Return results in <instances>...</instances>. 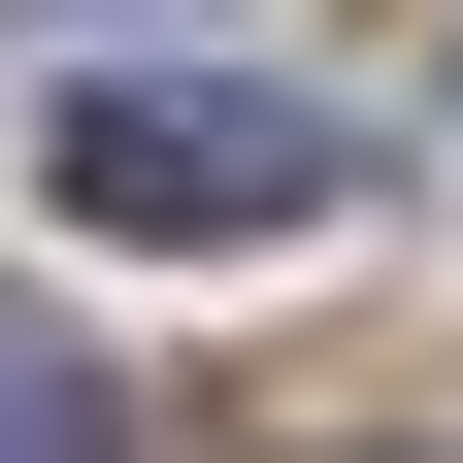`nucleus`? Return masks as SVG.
I'll return each mask as SVG.
<instances>
[{
  "mask_svg": "<svg viewBox=\"0 0 463 463\" xmlns=\"http://www.w3.org/2000/svg\"><path fill=\"white\" fill-rule=\"evenodd\" d=\"M0 463H99V364L67 331H0Z\"/></svg>",
  "mask_w": 463,
  "mask_h": 463,
  "instance_id": "nucleus-2",
  "label": "nucleus"
},
{
  "mask_svg": "<svg viewBox=\"0 0 463 463\" xmlns=\"http://www.w3.org/2000/svg\"><path fill=\"white\" fill-rule=\"evenodd\" d=\"M33 165H67V232H133V265H265V232L364 199V133H331L298 67H67Z\"/></svg>",
  "mask_w": 463,
  "mask_h": 463,
  "instance_id": "nucleus-1",
  "label": "nucleus"
}]
</instances>
